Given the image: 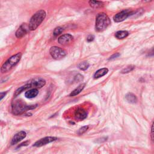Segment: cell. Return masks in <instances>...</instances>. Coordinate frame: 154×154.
<instances>
[{
	"label": "cell",
	"mask_w": 154,
	"mask_h": 154,
	"mask_svg": "<svg viewBox=\"0 0 154 154\" xmlns=\"http://www.w3.org/2000/svg\"><path fill=\"white\" fill-rule=\"evenodd\" d=\"M46 13L45 10H40L35 12L31 17L28 26L30 31H33L42 23L45 18L46 17Z\"/></svg>",
	"instance_id": "1"
},
{
	"label": "cell",
	"mask_w": 154,
	"mask_h": 154,
	"mask_svg": "<svg viewBox=\"0 0 154 154\" xmlns=\"http://www.w3.org/2000/svg\"><path fill=\"white\" fill-rule=\"evenodd\" d=\"M111 24V20L108 16L104 13H99L96 17L95 30L100 32L106 29Z\"/></svg>",
	"instance_id": "2"
},
{
	"label": "cell",
	"mask_w": 154,
	"mask_h": 154,
	"mask_svg": "<svg viewBox=\"0 0 154 154\" xmlns=\"http://www.w3.org/2000/svg\"><path fill=\"white\" fill-rule=\"evenodd\" d=\"M37 106V105H28L25 103L21 100H17L13 102L11 105L12 112L15 115H19L26 111L34 109Z\"/></svg>",
	"instance_id": "3"
},
{
	"label": "cell",
	"mask_w": 154,
	"mask_h": 154,
	"mask_svg": "<svg viewBox=\"0 0 154 154\" xmlns=\"http://www.w3.org/2000/svg\"><path fill=\"white\" fill-rule=\"evenodd\" d=\"M22 57V54L20 52L17 53L16 54L10 57L1 66V73H6L12 69L13 67L16 66L18 62L20 60Z\"/></svg>",
	"instance_id": "4"
},
{
	"label": "cell",
	"mask_w": 154,
	"mask_h": 154,
	"mask_svg": "<svg viewBox=\"0 0 154 154\" xmlns=\"http://www.w3.org/2000/svg\"><path fill=\"white\" fill-rule=\"evenodd\" d=\"M49 53L51 57L55 60H60L64 58L66 54V51L58 46H52L50 48Z\"/></svg>",
	"instance_id": "5"
},
{
	"label": "cell",
	"mask_w": 154,
	"mask_h": 154,
	"mask_svg": "<svg viewBox=\"0 0 154 154\" xmlns=\"http://www.w3.org/2000/svg\"><path fill=\"white\" fill-rule=\"evenodd\" d=\"M134 11L130 10H123L120 12L117 13L113 17L114 20L116 22H120L127 19L129 16L134 14Z\"/></svg>",
	"instance_id": "6"
},
{
	"label": "cell",
	"mask_w": 154,
	"mask_h": 154,
	"mask_svg": "<svg viewBox=\"0 0 154 154\" xmlns=\"http://www.w3.org/2000/svg\"><path fill=\"white\" fill-rule=\"evenodd\" d=\"M57 140V137H45L44 138H42L38 141H37L34 144L33 146L34 147H41L44 145H46L48 143H52L55 140Z\"/></svg>",
	"instance_id": "7"
},
{
	"label": "cell",
	"mask_w": 154,
	"mask_h": 154,
	"mask_svg": "<svg viewBox=\"0 0 154 154\" xmlns=\"http://www.w3.org/2000/svg\"><path fill=\"white\" fill-rule=\"evenodd\" d=\"M31 88L34 87V88H42L46 84V81L42 78H35L32 79L29 82Z\"/></svg>",
	"instance_id": "8"
},
{
	"label": "cell",
	"mask_w": 154,
	"mask_h": 154,
	"mask_svg": "<svg viewBox=\"0 0 154 154\" xmlns=\"http://www.w3.org/2000/svg\"><path fill=\"white\" fill-rule=\"evenodd\" d=\"M29 30V26L25 23H22L16 31L15 35L17 38H20L23 37L25 35H26Z\"/></svg>",
	"instance_id": "9"
},
{
	"label": "cell",
	"mask_w": 154,
	"mask_h": 154,
	"mask_svg": "<svg viewBox=\"0 0 154 154\" xmlns=\"http://www.w3.org/2000/svg\"><path fill=\"white\" fill-rule=\"evenodd\" d=\"M26 134L23 131H21L16 133L11 139V141L10 143L11 145H14V144H17L20 141H21L22 140L25 138L26 137Z\"/></svg>",
	"instance_id": "10"
},
{
	"label": "cell",
	"mask_w": 154,
	"mask_h": 154,
	"mask_svg": "<svg viewBox=\"0 0 154 154\" xmlns=\"http://www.w3.org/2000/svg\"><path fill=\"white\" fill-rule=\"evenodd\" d=\"M73 39V37L70 34H63L62 35H61L58 39V42L61 45H67L69 43H70Z\"/></svg>",
	"instance_id": "11"
},
{
	"label": "cell",
	"mask_w": 154,
	"mask_h": 154,
	"mask_svg": "<svg viewBox=\"0 0 154 154\" xmlns=\"http://www.w3.org/2000/svg\"><path fill=\"white\" fill-rule=\"evenodd\" d=\"M87 116V111L82 108H78L75 111V117L77 120H82Z\"/></svg>",
	"instance_id": "12"
},
{
	"label": "cell",
	"mask_w": 154,
	"mask_h": 154,
	"mask_svg": "<svg viewBox=\"0 0 154 154\" xmlns=\"http://www.w3.org/2000/svg\"><path fill=\"white\" fill-rule=\"evenodd\" d=\"M108 72V69L107 68L100 69L94 73V74L93 75V78H94V79L99 78L105 75Z\"/></svg>",
	"instance_id": "13"
},
{
	"label": "cell",
	"mask_w": 154,
	"mask_h": 154,
	"mask_svg": "<svg viewBox=\"0 0 154 154\" xmlns=\"http://www.w3.org/2000/svg\"><path fill=\"white\" fill-rule=\"evenodd\" d=\"M38 93V90L37 88H32L26 91L25 93V96L26 98H33L35 97Z\"/></svg>",
	"instance_id": "14"
},
{
	"label": "cell",
	"mask_w": 154,
	"mask_h": 154,
	"mask_svg": "<svg viewBox=\"0 0 154 154\" xmlns=\"http://www.w3.org/2000/svg\"><path fill=\"white\" fill-rule=\"evenodd\" d=\"M85 86V83H82L81 84H80L79 85H78L75 90H73L69 94L70 96H76L77 94H78L79 93H80L83 89L84 88Z\"/></svg>",
	"instance_id": "15"
},
{
	"label": "cell",
	"mask_w": 154,
	"mask_h": 154,
	"mask_svg": "<svg viewBox=\"0 0 154 154\" xmlns=\"http://www.w3.org/2000/svg\"><path fill=\"white\" fill-rule=\"evenodd\" d=\"M31 88V87L30 84H29V83H28V84H25V85H23V86L19 87V88H17V89L16 90V91H15V93H14V97H16L17 96H18L19 94H20V93H21L22 92H23V91L26 90H28V89H29V88Z\"/></svg>",
	"instance_id": "16"
},
{
	"label": "cell",
	"mask_w": 154,
	"mask_h": 154,
	"mask_svg": "<svg viewBox=\"0 0 154 154\" xmlns=\"http://www.w3.org/2000/svg\"><path fill=\"white\" fill-rule=\"evenodd\" d=\"M125 98L128 102L131 103H136L137 101V98L136 96L132 93H128L125 96Z\"/></svg>",
	"instance_id": "17"
},
{
	"label": "cell",
	"mask_w": 154,
	"mask_h": 154,
	"mask_svg": "<svg viewBox=\"0 0 154 154\" xmlns=\"http://www.w3.org/2000/svg\"><path fill=\"white\" fill-rule=\"evenodd\" d=\"M128 35L129 32L127 31H119L115 33V37L118 39H123Z\"/></svg>",
	"instance_id": "18"
},
{
	"label": "cell",
	"mask_w": 154,
	"mask_h": 154,
	"mask_svg": "<svg viewBox=\"0 0 154 154\" xmlns=\"http://www.w3.org/2000/svg\"><path fill=\"white\" fill-rule=\"evenodd\" d=\"M90 5L93 8H100L103 6V2L97 1H90L88 2Z\"/></svg>",
	"instance_id": "19"
},
{
	"label": "cell",
	"mask_w": 154,
	"mask_h": 154,
	"mask_svg": "<svg viewBox=\"0 0 154 154\" xmlns=\"http://www.w3.org/2000/svg\"><path fill=\"white\" fill-rule=\"evenodd\" d=\"M90 66V64L87 61H84V62H81L78 65V67L79 69L82 70H87L88 67Z\"/></svg>",
	"instance_id": "20"
},
{
	"label": "cell",
	"mask_w": 154,
	"mask_h": 154,
	"mask_svg": "<svg viewBox=\"0 0 154 154\" xmlns=\"http://www.w3.org/2000/svg\"><path fill=\"white\" fill-rule=\"evenodd\" d=\"M135 69V66L133 65H129L127 67H126L125 68H124L122 70V71L120 72L121 73H128L131 71H132L134 69Z\"/></svg>",
	"instance_id": "21"
},
{
	"label": "cell",
	"mask_w": 154,
	"mask_h": 154,
	"mask_svg": "<svg viewBox=\"0 0 154 154\" xmlns=\"http://www.w3.org/2000/svg\"><path fill=\"white\" fill-rule=\"evenodd\" d=\"M63 31V28L62 27L58 26V27H57V28H55V29L54 30L53 34H54V35L57 36V35L60 34Z\"/></svg>",
	"instance_id": "22"
},
{
	"label": "cell",
	"mask_w": 154,
	"mask_h": 154,
	"mask_svg": "<svg viewBox=\"0 0 154 154\" xmlns=\"http://www.w3.org/2000/svg\"><path fill=\"white\" fill-rule=\"evenodd\" d=\"M88 129V126H82L81 127V128L79 129V130L78 131L77 133L78 135H82L84 133H85L87 129Z\"/></svg>",
	"instance_id": "23"
},
{
	"label": "cell",
	"mask_w": 154,
	"mask_h": 154,
	"mask_svg": "<svg viewBox=\"0 0 154 154\" xmlns=\"http://www.w3.org/2000/svg\"><path fill=\"white\" fill-rule=\"evenodd\" d=\"M150 136H151V139H152V140L154 142V121H153V124H152V128H151Z\"/></svg>",
	"instance_id": "24"
},
{
	"label": "cell",
	"mask_w": 154,
	"mask_h": 154,
	"mask_svg": "<svg viewBox=\"0 0 154 154\" xmlns=\"http://www.w3.org/2000/svg\"><path fill=\"white\" fill-rule=\"evenodd\" d=\"M94 38V36L93 35H89L87 37V40L88 42H92Z\"/></svg>",
	"instance_id": "25"
},
{
	"label": "cell",
	"mask_w": 154,
	"mask_h": 154,
	"mask_svg": "<svg viewBox=\"0 0 154 154\" xmlns=\"http://www.w3.org/2000/svg\"><path fill=\"white\" fill-rule=\"evenodd\" d=\"M119 56H120V54L119 53H116V54H113L112 55H111L109 58V60H112V59H114V58H117Z\"/></svg>",
	"instance_id": "26"
},
{
	"label": "cell",
	"mask_w": 154,
	"mask_h": 154,
	"mask_svg": "<svg viewBox=\"0 0 154 154\" xmlns=\"http://www.w3.org/2000/svg\"><path fill=\"white\" fill-rule=\"evenodd\" d=\"M106 139H107V137H103V138L97 139V140L96 141V142L99 143H102V142L105 141L106 140Z\"/></svg>",
	"instance_id": "27"
},
{
	"label": "cell",
	"mask_w": 154,
	"mask_h": 154,
	"mask_svg": "<svg viewBox=\"0 0 154 154\" xmlns=\"http://www.w3.org/2000/svg\"><path fill=\"white\" fill-rule=\"evenodd\" d=\"M82 77H83V76H82V75L78 74V75L75 77V79H77V81H81V80L83 79Z\"/></svg>",
	"instance_id": "28"
},
{
	"label": "cell",
	"mask_w": 154,
	"mask_h": 154,
	"mask_svg": "<svg viewBox=\"0 0 154 154\" xmlns=\"http://www.w3.org/2000/svg\"><path fill=\"white\" fill-rule=\"evenodd\" d=\"M7 94V92H1V93H0V96H1V98H0V99L1 100H2V99H3V97L5 96V94Z\"/></svg>",
	"instance_id": "29"
},
{
	"label": "cell",
	"mask_w": 154,
	"mask_h": 154,
	"mask_svg": "<svg viewBox=\"0 0 154 154\" xmlns=\"http://www.w3.org/2000/svg\"><path fill=\"white\" fill-rule=\"evenodd\" d=\"M28 143H29V141H25V142H23V143H21L18 147H21V146H27V145L28 144Z\"/></svg>",
	"instance_id": "30"
},
{
	"label": "cell",
	"mask_w": 154,
	"mask_h": 154,
	"mask_svg": "<svg viewBox=\"0 0 154 154\" xmlns=\"http://www.w3.org/2000/svg\"><path fill=\"white\" fill-rule=\"evenodd\" d=\"M150 56H152V55H154V48L152 50V51L149 53V54Z\"/></svg>",
	"instance_id": "31"
}]
</instances>
